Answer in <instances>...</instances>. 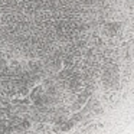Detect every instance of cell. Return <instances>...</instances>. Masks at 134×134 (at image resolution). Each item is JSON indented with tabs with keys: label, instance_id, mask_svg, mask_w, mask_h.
I'll use <instances>...</instances> for the list:
<instances>
[{
	"label": "cell",
	"instance_id": "1",
	"mask_svg": "<svg viewBox=\"0 0 134 134\" xmlns=\"http://www.w3.org/2000/svg\"><path fill=\"white\" fill-rule=\"evenodd\" d=\"M133 128L134 0H0V134Z\"/></svg>",
	"mask_w": 134,
	"mask_h": 134
}]
</instances>
